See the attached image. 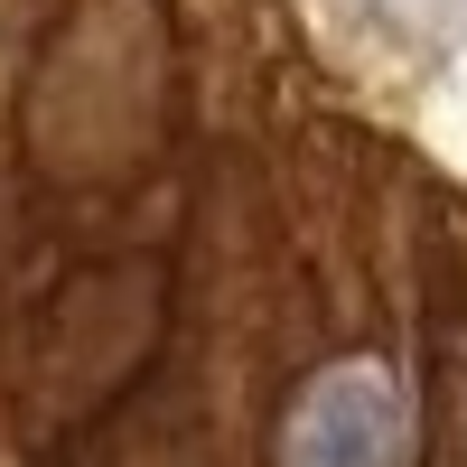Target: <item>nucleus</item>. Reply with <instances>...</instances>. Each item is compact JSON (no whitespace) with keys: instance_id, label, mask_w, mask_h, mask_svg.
Returning <instances> with one entry per match:
<instances>
[{"instance_id":"obj_1","label":"nucleus","mask_w":467,"mask_h":467,"mask_svg":"<svg viewBox=\"0 0 467 467\" xmlns=\"http://www.w3.org/2000/svg\"><path fill=\"white\" fill-rule=\"evenodd\" d=\"M402 458H411L402 393L365 365L308 383V402L290 411V449H281V467H402Z\"/></svg>"},{"instance_id":"obj_2","label":"nucleus","mask_w":467,"mask_h":467,"mask_svg":"<svg viewBox=\"0 0 467 467\" xmlns=\"http://www.w3.org/2000/svg\"><path fill=\"white\" fill-rule=\"evenodd\" d=\"M308 10L365 66H440L467 37V0H308Z\"/></svg>"}]
</instances>
